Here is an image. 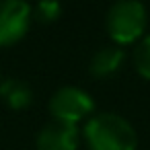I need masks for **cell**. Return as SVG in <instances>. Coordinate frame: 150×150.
I'll list each match as a JSON object with an SVG mask.
<instances>
[{
  "mask_svg": "<svg viewBox=\"0 0 150 150\" xmlns=\"http://www.w3.org/2000/svg\"><path fill=\"white\" fill-rule=\"evenodd\" d=\"M0 82H2V78H0Z\"/></svg>",
  "mask_w": 150,
  "mask_h": 150,
  "instance_id": "obj_10",
  "label": "cell"
},
{
  "mask_svg": "<svg viewBox=\"0 0 150 150\" xmlns=\"http://www.w3.org/2000/svg\"><path fill=\"white\" fill-rule=\"evenodd\" d=\"M60 15H62L60 0H39V2L35 4V11H33V17L39 23H52Z\"/></svg>",
  "mask_w": 150,
  "mask_h": 150,
  "instance_id": "obj_9",
  "label": "cell"
},
{
  "mask_svg": "<svg viewBox=\"0 0 150 150\" xmlns=\"http://www.w3.org/2000/svg\"><path fill=\"white\" fill-rule=\"evenodd\" d=\"M82 134L88 150H138V134L134 125L111 111L93 115Z\"/></svg>",
  "mask_w": 150,
  "mask_h": 150,
  "instance_id": "obj_1",
  "label": "cell"
},
{
  "mask_svg": "<svg viewBox=\"0 0 150 150\" xmlns=\"http://www.w3.org/2000/svg\"><path fill=\"white\" fill-rule=\"evenodd\" d=\"M31 19L33 11L25 0H0V47L23 39Z\"/></svg>",
  "mask_w": 150,
  "mask_h": 150,
  "instance_id": "obj_4",
  "label": "cell"
},
{
  "mask_svg": "<svg viewBox=\"0 0 150 150\" xmlns=\"http://www.w3.org/2000/svg\"><path fill=\"white\" fill-rule=\"evenodd\" d=\"M148 25V11L140 0H115L105 17V27L115 45L138 41Z\"/></svg>",
  "mask_w": 150,
  "mask_h": 150,
  "instance_id": "obj_2",
  "label": "cell"
},
{
  "mask_svg": "<svg viewBox=\"0 0 150 150\" xmlns=\"http://www.w3.org/2000/svg\"><path fill=\"white\" fill-rule=\"evenodd\" d=\"M0 97L11 109H27L33 103V91L21 78H6L0 82Z\"/></svg>",
  "mask_w": 150,
  "mask_h": 150,
  "instance_id": "obj_7",
  "label": "cell"
},
{
  "mask_svg": "<svg viewBox=\"0 0 150 150\" xmlns=\"http://www.w3.org/2000/svg\"><path fill=\"white\" fill-rule=\"evenodd\" d=\"M123 58L125 56H123V50L119 45H103L93 54V58L88 62V70L93 76L107 78L121 68Z\"/></svg>",
  "mask_w": 150,
  "mask_h": 150,
  "instance_id": "obj_6",
  "label": "cell"
},
{
  "mask_svg": "<svg viewBox=\"0 0 150 150\" xmlns=\"http://www.w3.org/2000/svg\"><path fill=\"white\" fill-rule=\"evenodd\" d=\"M95 109L93 97L80 86H62L50 97V113L64 123H78Z\"/></svg>",
  "mask_w": 150,
  "mask_h": 150,
  "instance_id": "obj_3",
  "label": "cell"
},
{
  "mask_svg": "<svg viewBox=\"0 0 150 150\" xmlns=\"http://www.w3.org/2000/svg\"><path fill=\"white\" fill-rule=\"evenodd\" d=\"M134 66L140 76L150 78V35H144L134 47Z\"/></svg>",
  "mask_w": 150,
  "mask_h": 150,
  "instance_id": "obj_8",
  "label": "cell"
},
{
  "mask_svg": "<svg viewBox=\"0 0 150 150\" xmlns=\"http://www.w3.org/2000/svg\"><path fill=\"white\" fill-rule=\"evenodd\" d=\"M80 140V132L74 123H64V121H50L45 123L35 140L37 150H76Z\"/></svg>",
  "mask_w": 150,
  "mask_h": 150,
  "instance_id": "obj_5",
  "label": "cell"
}]
</instances>
